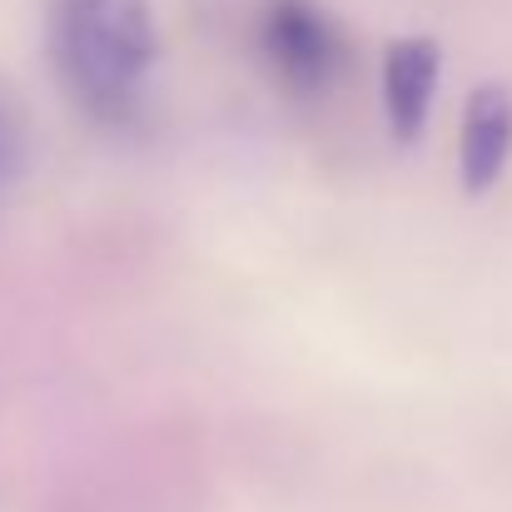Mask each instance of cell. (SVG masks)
<instances>
[{
	"label": "cell",
	"instance_id": "2",
	"mask_svg": "<svg viewBox=\"0 0 512 512\" xmlns=\"http://www.w3.org/2000/svg\"><path fill=\"white\" fill-rule=\"evenodd\" d=\"M259 45H264V60L274 65V75L299 95L329 90L334 75L343 70L339 25L314 0H269L259 15Z\"/></svg>",
	"mask_w": 512,
	"mask_h": 512
},
{
	"label": "cell",
	"instance_id": "1",
	"mask_svg": "<svg viewBox=\"0 0 512 512\" xmlns=\"http://www.w3.org/2000/svg\"><path fill=\"white\" fill-rule=\"evenodd\" d=\"M45 35L55 75L100 125L135 120L160 60L150 0H50Z\"/></svg>",
	"mask_w": 512,
	"mask_h": 512
},
{
	"label": "cell",
	"instance_id": "4",
	"mask_svg": "<svg viewBox=\"0 0 512 512\" xmlns=\"http://www.w3.org/2000/svg\"><path fill=\"white\" fill-rule=\"evenodd\" d=\"M512 160V90L478 85L458 135V170L473 194H483Z\"/></svg>",
	"mask_w": 512,
	"mask_h": 512
},
{
	"label": "cell",
	"instance_id": "3",
	"mask_svg": "<svg viewBox=\"0 0 512 512\" xmlns=\"http://www.w3.org/2000/svg\"><path fill=\"white\" fill-rule=\"evenodd\" d=\"M443 50L428 35H403L383 50V115L398 140H418L438 95Z\"/></svg>",
	"mask_w": 512,
	"mask_h": 512
},
{
	"label": "cell",
	"instance_id": "5",
	"mask_svg": "<svg viewBox=\"0 0 512 512\" xmlns=\"http://www.w3.org/2000/svg\"><path fill=\"white\" fill-rule=\"evenodd\" d=\"M30 170V130H25V115L15 110V100L5 95L0 85V194L15 189Z\"/></svg>",
	"mask_w": 512,
	"mask_h": 512
}]
</instances>
